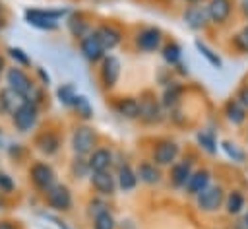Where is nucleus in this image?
<instances>
[{"mask_svg": "<svg viewBox=\"0 0 248 229\" xmlns=\"http://www.w3.org/2000/svg\"><path fill=\"white\" fill-rule=\"evenodd\" d=\"M70 14L66 8H27L23 12V19L27 25L39 29V31H56L60 27V19H64Z\"/></svg>", "mask_w": 248, "mask_h": 229, "instance_id": "obj_1", "label": "nucleus"}, {"mask_svg": "<svg viewBox=\"0 0 248 229\" xmlns=\"http://www.w3.org/2000/svg\"><path fill=\"white\" fill-rule=\"evenodd\" d=\"M95 146H97V132L89 124H79L72 130L70 147H72L74 155L87 157L95 149Z\"/></svg>", "mask_w": 248, "mask_h": 229, "instance_id": "obj_2", "label": "nucleus"}, {"mask_svg": "<svg viewBox=\"0 0 248 229\" xmlns=\"http://www.w3.org/2000/svg\"><path fill=\"white\" fill-rule=\"evenodd\" d=\"M6 83H8V87L10 89H14L16 93H19L23 99H31L33 97V93H35V89H37V85H35V82L29 78V74L21 68V66H12V68H6Z\"/></svg>", "mask_w": 248, "mask_h": 229, "instance_id": "obj_3", "label": "nucleus"}, {"mask_svg": "<svg viewBox=\"0 0 248 229\" xmlns=\"http://www.w3.org/2000/svg\"><path fill=\"white\" fill-rule=\"evenodd\" d=\"M12 124L16 126L17 132L25 134V132H31L37 124H39V105L31 103V101H23L12 114Z\"/></svg>", "mask_w": 248, "mask_h": 229, "instance_id": "obj_4", "label": "nucleus"}, {"mask_svg": "<svg viewBox=\"0 0 248 229\" xmlns=\"http://www.w3.org/2000/svg\"><path fill=\"white\" fill-rule=\"evenodd\" d=\"M45 200H46V206L56 212V213H62V212H70L72 206H74V196H72V190L68 184L64 182H56L54 186H50L46 192H45Z\"/></svg>", "mask_w": 248, "mask_h": 229, "instance_id": "obj_5", "label": "nucleus"}, {"mask_svg": "<svg viewBox=\"0 0 248 229\" xmlns=\"http://www.w3.org/2000/svg\"><path fill=\"white\" fill-rule=\"evenodd\" d=\"M120 74H122V62L116 54H110L107 52L103 56V60L99 62V80L103 83L105 89H112L118 80H120Z\"/></svg>", "mask_w": 248, "mask_h": 229, "instance_id": "obj_6", "label": "nucleus"}, {"mask_svg": "<svg viewBox=\"0 0 248 229\" xmlns=\"http://www.w3.org/2000/svg\"><path fill=\"white\" fill-rule=\"evenodd\" d=\"M29 179H31L33 186H35L37 190H41L43 194H45L50 186H54V184L58 182V180H56V171H54L52 165L46 163V161H35V163L29 167Z\"/></svg>", "mask_w": 248, "mask_h": 229, "instance_id": "obj_7", "label": "nucleus"}, {"mask_svg": "<svg viewBox=\"0 0 248 229\" xmlns=\"http://www.w3.org/2000/svg\"><path fill=\"white\" fill-rule=\"evenodd\" d=\"M225 196H227V192L221 184H209L203 192H200L196 196V206L205 213H213L223 208Z\"/></svg>", "mask_w": 248, "mask_h": 229, "instance_id": "obj_8", "label": "nucleus"}, {"mask_svg": "<svg viewBox=\"0 0 248 229\" xmlns=\"http://www.w3.org/2000/svg\"><path fill=\"white\" fill-rule=\"evenodd\" d=\"M180 155V144L170 140V138H165V140H159L151 151V161L159 167H170Z\"/></svg>", "mask_w": 248, "mask_h": 229, "instance_id": "obj_9", "label": "nucleus"}, {"mask_svg": "<svg viewBox=\"0 0 248 229\" xmlns=\"http://www.w3.org/2000/svg\"><path fill=\"white\" fill-rule=\"evenodd\" d=\"M163 31L155 25H147V27H141L138 33H136V47L138 50L141 52H157L161 47H163Z\"/></svg>", "mask_w": 248, "mask_h": 229, "instance_id": "obj_10", "label": "nucleus"}, {"mask_svg": "<svg viewBox=\"0 0 248 229\" xmlns=\"http://www.w3.org/2000/svg\"><path fill=\"white\" fill-rule=\"evenodd\" d=\"M165 118V109L161 107L159 99H155L153 95L145 93L140 99V118L143 124H159Z\"/></svg>", "mask_w": 248, "mask_h": 229, "instance_id": "obj_11", "label": "nucleus"}, {"mask_svg": "<svg viewBox=\"0 0 248 229\" xmlns=\"http://www.w3.org/2000/svg\"><path fill=\"white\" fill-rule=\"evenodd\" d=\"M182 19L192 31H203L211 23L207 16V8L202 4H188L182 12Z\"/></svg>", "mask_w": 248, "mask_h": 229, "instance_id": "obj_12", "label": "nucleus"}, {"mask_svg": "<svg viewBox=\"0 0 248 229\" xmlns=\"http://www.w3.org/2000/svg\"><path fill=\"white\" fill-rule=\"evenodd\" d=\"M89 182L93 186V190L99 196H114L118 190L116 184V177L110 171H99V173H91L89 175Z\"/></svg>", "mask_w": 248, "mask_h": 229, "instance_id": "obj_13", "label": "nucleus"}, {"mask_svg": "<svg viewBox=\"0 0 248 229\" xmlns=\"http://www.w3.org/2000/svg\"><path fill=\"white\" fill-rule=\"evenodd\" d=\"M79 52L87 62H101L103 56L107 54L105 47L101 45V41L95 37L93 31L89 35H85L83 39H79Z\"/></svg>", "mask_w": 248, "mask_h": 229, "instance_id": "obj_14", "label": "nucleus"}, {"mask_svg": "<svg viewBox=\"0 0 248 229\" xmlns=\"http://www.w3.org/2000/svg\"><path fill=\"white\" fill-rule=\"evenodd\" d=\"M64 21H66V29H68V33L74 37V39H83L85 35H89L91 31H93V25L89 23V19L81 14V12H70L66 17H64Z\"/></svg>", "mask_w": 248, "mask_h": 229, "instance_id": "obj_15", "label": "nucleus"}, {"mask_svg": "<svg viewBox=\"0 0 248 229\" xmlns=\"http://www.w3.org/2000/svg\"><path fill=\"white\" fill-rule=\"evenodd\" d=\"M93 33H95V37L101 41V45L105 47L107 52L114 50V49L122 43V33H120V29H116V27L110 25V23H101V25L93 27Z\"/></svg>", "mask_w": 248, "mask_h": 229, "instance_id": "obj_16", "label": "nucleus"}, {"mask_svg": "<svg viewBox=\"0 0 248 229\" xmlns=\"http://www.w3.org/2000/svg\"><path fill=\"white\" fill-rule=\"evenodd\" d=\"M33 144H35V147H37L43 155H46V157L56 155V153L60 151V146H62L60 136H58L56 132H52V130H43V132H39V134L35 136Z\"/></svg>", "mask_w": 248, "mask_h": 229, "instance_id": "obj_17", "label": "nucleus"}, {"mask_svg": "<svg viewBox=\"0 0 248 229\" xmlns=\"http://www.w3.org/2000/svg\"><path fill=\"white\" fill-rule=\"evenodd\" d=\"M192 173H194V163H192V159H176V161L170 165V175H169L170 184H172L174 188H184L186 182L190 180Z\"/></svg>", "mask_w": 248, "mask_h": 229, "instance_id": "obj_18", "label": "nucleus"}, {"mask_svg": "<svg viewBox=\"0 0 248 229\" xmlns=\"http://www.w3.org/2000/svg\"><path fill=\"white\" fill-rule=\"evenodd\" d=\"M87 165H89V171L91 173L110 171V167L114 165V153L108 147H95L87 155Z\"/></svg>", "mask_w": 248, "mask_h": 229, "instance_id": "obj_19", "label": "nucleus"}, {"mask_svg": "<svg viewBox=\"0 0 248 229\" xmlns=\"http://www.w3.org/2000/svg\"><path fill=\"white\" fill-rule=\"evenodd\" d=\"M205 8L209 21L215 25H223L225 21H229L232 14V0H207Z\"/></svg>", "mask_w": 248, "mask_h": 229, "instance_id": "obj_20", "label": "nucleus"}, {"mask_svg": "<svg viewBox=\"0 0 248 229\" xmlns=\"http://www.w3.org/2000/svg\"><path fill=\"white\" fill-rule=\"evenodd\" d=\"M114 113L126 120H138L140 118V99L126 95V97H118L114 103Z\"/></svg>", "mask_w": 248, "mask_h": 229, "instance_id": "obj_21", "label": "nucleus"}, {"mask_svg": "<svg viewBox=\"0 0 248 229\" xmlns=\"http://www.w3.org/2000/svg\"><path fill=\"white\" fill-rule=\"evenodd\" d=\"M223 114H225V118H227L232 126H240V124H244L246 118H248V109H246L236 97H231V99H227L225 105H223Z\"/></svg>", "mask_w": 248, "mask_h": 229, "instance_id": "obj_22", "label": "nucleus"}, {"mask_svg": "<svg viewBox=\"0 0 248 229\" xmlns=\"http://www.w3.org/2000/svg\"><path fill=\"white\" fill-rule=\"evenodd\" d=\"M136 175H138V180L147 184V186H153V184H159L161 182V167L155 165L151 159H145V161H140L138 167H136Z\"/></svg>", "mask_w": 248, "mask_h": 229, "instance_id": "obj_23", "label": "nucleus"}, {"mask_svg": "<svg viewBox=\"0 0 248 229\" xmlns=\"http://www.w3.org/2000/svg\"><path fill=\"white\" fill-rule=\"evenodd\" d=\"M209 184H211V171L205 169V167H202V169H194V173H192L190 180L186 182L184 190H186V194H190V196L196 198V196H198L200 192H203Z\"/></svg>", "mask_w": 248, "mask_h": 229, "instance_id": "obj_24", "label": "nucleus"}, {"mask_svg": "<svg viewBox=\"0 0 248 229\" xmlns=\"http://www.w3.org/2000/svg\"><path fill=\"white\" fill-rule=\"evenodd\" d=\"M182 91H184V87H182L178 82L167 83L165 89H163V93H161V99H159L161 107L167 109V111H174V109L178 107L180 99H182Z\"/></svg>", "mask_w": 248, "mask_h": 229, "instance_id": "obj_25", "label": "nucleus"}, {"mask_svg": "<svg viewBox=\"0 0 248 229\" xmlns=\"http://www.w3.org/2000/svg\"><path fill=\"white\" fill-rule=\"evenodd\" d=\"M116 184L122 192H132L136 186H138V175H136V169L130 165V163H124L116 169Z\"/></svg>", "mask_w": 248, "mask_h": 229, "instance_id": "obj_26", "label": "nucleus"}, {"mask_svg": "<svg viewBox=\"0 0 248 229\" xmlns=\"http://www.w3.org/2000/svg\"><path fill=\"white\" fill-rule=\"evenodd\" d=\"M223 208H225V212H227L229 215H240V213L244 212V208H246V198H244L242 190L234 188V190L227 192Z\"/></svg>", "mask_w": 248, "mask_h": 229, "instance_id": "obj_27", "label": "nucleus"}, {"mask_svg": "<svg viewBox=\"0 0 248 229\" xmlns=\"http://www.w3.org/2000/svg\"><path fill=\"white\" fill-rule=\"evenodd\" d=\"M23 101H27V99H23L19 93H16L14 89H10L8 85L4 89H0V111L2 113L12 114Z\"/></svg>", "mask_w": 248, "mask_h": 229, "instance_id": "obj_28", "label": "nucleus"}, {"mask_svg": "<svg viewBox=\"0 0 248 229\" xmlns=\"http://www.w3.org/2000/svg\"><path fill=\"white\" fill-rule=\"evenodd\" d=\"M161 56H163V62L169 68H174L176 64L182 62V47L176 41H170V43L161 47Z\"/></svg>", "mask_w": 248, "mask_h": 229, "instance_id": "obj_29", "label": "nucleus"}, {"mask_svg": "<svg viewBox=\"0 0 248 229\" xmlns=\"http://www.w3.org/2000/svg\"><path fill=\"white\" fill-rule=\"evenodd\" d=\"M194 47H196V50L200 52V56H202L207 64H211L213 68H223V58H221L219 52H215L207 43L196 39V41H194Z\"/></svg>", "mask_w": 248, "mask_h": 229, "instance_id": "obj_30", "label": "nucleus"}, {"mask_svg": "<svg viewBox=\"0 0 248 229\" xmlns=\"http://www.w3.org/2000/svg\"><path fill=\"white\" fill-rule=\"evenodd\" d=\"M72 111H74L76 116L81 118L83 122H87V120H91V118L95 116V111H93L91 101H89L85 95H81V93H78V97H76V101H74V105H72Z\"/></svg>", "mask_w": 248, "mask_h": 229, "instance_id": "obj_31", "label": "nucleus"}, {"mask_svg": "<svg viewBox=\"0 0 248 229\" xmlns=\"http://www.w3.org/2000/svg\"><path fill=\"white\" fill-rule=\"evenodd\" d=\"M76 97H78V89H76V85H74L72 82L60 83V85L56 87V99H58V103H60L62 107L72 109Z\"/></svg>", "mask_w": 248, "mask_h": 229, "instance_id": "obj_32", "label": "nucleus"}, {"mask_svg": "<svg viewBox=\"0 0 248 229\" xmlns=\"http://www.w3.org/2000/svg\"><path fill=\"white\" fill-rule=\"evenodd\" d=\"M196 142L209 155H215L217 149H219V144H217V138H215V132L213 130H200L196 134Z\"/></svg>", "mask_w": 248, "mask_h": 229, "instance_id": "obj_33", "label": "nucleus"}, {"mask_svg": "<svg viewBox=\"0 0 248 229\" xmlns=\"http://www.w3.org/2000/svg\"><path fill=\"white\" fill-rule=\"evenodd\" d=\"M219 147H221L223 153H225L229 159H232L234 163H244V161H246V151H244L236 142L223 140V142H219Z\"/></svg>", "mask_w": 248, "mask_h": 229, "instance_id": "obj_34", "label": "nucleus"}, {"mask_svg": "<svg viewBox=\"0 0 248 229\" xmlns=\"http://www.w3.org/2000/svg\"><path fill=\"white\" fill-rule=\"evenodd\" d=\"M91 227L93 229H116V219H114L112 212L107 208V210H101L99 213L93 215Z\"/></svg>", "mask_w": 248, "mask_h": 229, "instance_id": "obj_35", "label": "nucleus"}, {"mask_svg": "<svg viewBox=\"0 0 248 229\" xmlns=\"http://www.w3.org/2000/svg\"><path fill=\"white\" fill-rule=\"evenodd\" d=\"M70 173L76 180L83 179V177H89L91 171H89V165H87V159L85 157H79V155H74L72 163H70Z\"/></svg>", "mask_w": 248, "mask_h": 229, "instance_id": "obj_36", "label": "nucleus"}, {"mask_svg": "<svg viewBox=\"0 0 248 229\" xmlns=\"http://www.w3.org/2000/svg\"><path fill=\"white\" fill-rule=\"evenodd\" d=\"M8 54L16 62V66H21V68L31 66V58H29V54L21 47H8Z\"/></svg>", "mask_w": 248, "mask_h": 229, "instance_id": "obj_37", "label": "nucleus"}, {"mask_svg": "<svg viewBox=\"0 0 248 229\" xmlns=\"http://www.w3.org/2000/svg\"><path fill=\"white\" fill-rule=\"evenodd\" d=\"M232 47H234L240 54H248V23L232 37Z\"/></svg>", "mask_w": 248, "mask_h": 229, "instance_id": "obj_38", "label": "nucleus"}, {"mask_svg": "<svg viewBox=\"0 0 248 229\" xmlns=\"http://www.w3.org/2000/svg\"><path fill=\"white\" fill-rule=\"evenodd\" d=\"M14 188H16L14 179H12V177H10L6 171H0V192L10 194V192H14Z\"/></svg>", "mask_w": 248, "mask_h": 229, "instance_id": "obj_39", "label": "nucleus"}, {"mask_svg": "<svg viewBox=\"0 0 248 229\" xmlns=\"http://www.w3.org/2000/svg\"><path fill=\"white\" fill-rule=\"evenodd\" d=\"M41 215H43V217H45L46 221H52V223H54V225H56L58 229H70V227L66 225V221H64V219H60V217H58L56 213H50V212H43Z\"/></svg>", "mask_w": 248, "mask_h": 229, "instance_id": "obj_40", "label": "nucleus"}, {"mask_svg": "<svg viewBox=\"0 0 248 229\" xmlns=\"http://www.w3.org/2000/svg\"><path fill=\"white\" fill-rule=\"evenodd\" d=\"M246 109H248V83H242L240 87H238V91H236V95H234Z\"/></svg>", "mask_w": 248, "mask_h": 229, "instance_id": "obj_41", "label": "nucleus"}, {"mask_svg": "<svg viewBox=\"0 0 248 229\" xmlns=\"http://www.w3.org/2000/svg\"><path fill=\"white\" fill-rule=\"evenodd\" d=\"M35 72H37V76H39V80H41V85L48 87V85H50V76H48V72H46L43 66H37Z\"/></svg>", "mask_w": 248, "mask_h": 229, "instance_id": "obj_42", "label": "nucleus"}, {"mask_svg": "<svg viewBox=\"0 0 248 229\" xmlns=\"http://www.w3.org/2000/svg\"><path fill=\"white\" fill-rule=\"evenodd\" d=\"M0 229H17V227H16L12 221H8V219H2V221H0Z\"/></svg>", "mask_w": 248, "mask_h": 229, "instance_id": "obj_43", "label": "nucleus"}, {"mask_svg": "<svg viewBox=\"0 0 248 229\" xmlns=\"http://www.w3.org/2000/svg\"><path fill=\"white\" fill-rule=\"evenodd\" d=\"M240 12L244 17H248V0H240Z\"/></svg>", "mask_w": 248, "mask_h": 229, "instance_id": "obj_44", "label": "nucleus"}, {"mask_svg": "<svg viewBox=\"0 0 248 229\" xmlns=\"http://www.w3.org/2000/svg\"><path fill=\"white\" fill-rule=\"evenodd\" d=\"M6 74V60H4V56H0V78Z\"/></svg>", "mask_w": 248, "mask_h": 229, "instance_id": "obj_45", "label": "nucleus"}, {"mask_svg": "<svg viewBox=\"0 0 248 229\" xmlns=\"http://www.w3.org/2000/svg\"><path fill=\"white\" fill-rule=\"evenodd\" d=\"M240 223H242V227H244V229H248V210L244 212V215H242V221H240Z\"/></svg>", "mask_w": 248, "mask_h": 229, "instance_id": "obj_46", "label": "nucleus"}, {"mask_svg": "<svg viewBox=\"0 0 248 229\" xmlns=\"http://www.w3.org/2000/svg\"><path fill=\"white\" fill-rule=\"evenodd\" d=\"M186 4H203L205 0H184Z\"/></svg>", "mask_w": 248, "mask_h": 229, "instance_id": "obj_47", "label": "nucleus"}, {"mask_svg": "<svg viewBox=\"0 0 248 229\" xmlns=\"http://www.w3.org/2000/svg\"><path fill=\"white\" fill-rule=\"evenodd\" d=\"M0 12H2V2H0Z\"/></svg>", "mask_w": 248, "mask_h": 229, "instance_id": "obj_48", "label": "nucleus"}, {"mask_svg": "<svg viewBox=\"0 0 248 229\" xmlns=\"http://www.w3.org/2000/svg\"><path fill=\"white\" fill-rule=\"evenodd\" d=\"M0 210H2V202H0Z\"/></svg>", "mask_w": 248, "mask_h": 229, "instance_id": "obj_49", "label": "nucleus"}]
</instances>
